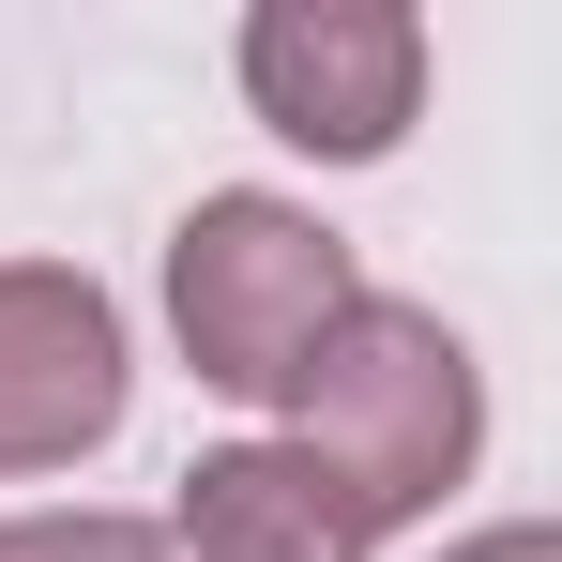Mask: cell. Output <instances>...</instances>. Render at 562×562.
Instances as JSON below:
<instances>
[{
    "label": "cell",
    "instance_id": "6da1fadb",
    "mask_svg": "<svg viewBox=\"0 0 562 562\" xmlns=\"http://www.w3.org/2000/svg\"><path fill=\"white\" fill-rule=\"evenodd\" d=\"M274 411H289V457H319L366 502V532L426 517V502L471 486V457H486V366H471V335L441 304H395V289H366V304L304 350V380H289Z\"/></svg>",
    "mask_w": 562,
    "mask_h": 562
},
{
    "label": "cell",
    "instance_id": "8992f818",
    "mask_svg": "<svg viewBox=\"0 0 562 562\" xmlns=\"http://www.w3.org/2000/svg\"><path fill=\"white\" fill-rule=\"evenodd\" d=\"M0 562H168V532L122 502H77V517H0Z\"/></svg>",
    "mask_w": 562,
    "mask_h": 562
},
{
    "label": "cell",
    "instance_id": "52a82bcc",
    "mask_svg": "<svg viewBox=\"0 0 562 562\" xmlns=\"http://www.w3.org/2000/svg\"><path fill=\"white\" fill-rule=\"evenodd\" d=\"M441 562H562V532L548 517H502V532H471V548H441Z\"/></svg>",
    "mask_w": 562,
    "mask_h": 562
},
{
    "label": "cell",
    "instance_id": "5b68a950",
    "mask_svg": "<svg viewBox=\"0 0 562 562\" xmlns=\"http://www.w3.org/2000/svg\"><path fill=\"white\" fill-rule=\"evenodd\" d=\"M153 532L198 548V562H366V548H380L366 502H350L319 457H289V441H213Z\"/></svg>",
    "mask_w": 562,
    "mask_h": 562
},
{
    "label": "cell",
    "instance_id": "3957f363",
    "mask_svg": "<svg viewBox=\"0 0 562 562\" xmlns=\"http://www.w3.org/2000/svg\"><path fill=\"white\" fill-rule=\"evenodd\" d=\"M228 61H244V106L319 168H380L426 122V15L411 0H259Z\"/></svg>",
    "mask_w": 562,
    "mask_h": 562
},
{
    "label": "cell",
    "instance_id": "7a4b0ae2",
    "mask_svg": "<svg viewBox=\"0 0 562 562\" xmlns=\"http://www.w3.org/2000/svg\"><path fill=\"white\" fill-rule=\"evenodd\" d=\"M350 304H366L350 228H319V213L274 198V183H213L183 228H168V335H183V366L213 380V395H244V411H274L289 380H304V350H319Z\"/></svg>",
    "mask_w": 562,
    "mask_h": 562
},
{
    "label": "cell",
    "instance_id": "277c9868",
    "mask_svg": "<svg viewBox=\"0 0 562 562\" xmlns=\"http://www.w3.org/2000/svg\"><path fill=\"white\" fill-rule=\"evenodd\" d=\"M137 350H122V304L77 259H0V486L15 471H77L122 426Z\"/></svg>",
    "mask_w": 562,
    "mask_h": 562
}]
</instances>
